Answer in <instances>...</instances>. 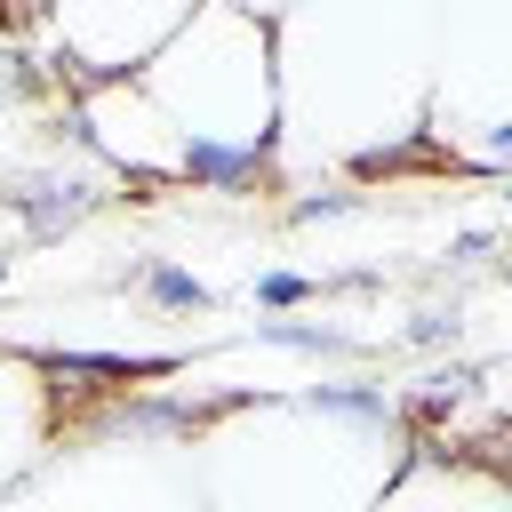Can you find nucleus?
<instances>
[{
  "instance_id": "3",
  "label": "nucleus",
  "mask_w": 512,
  "mask_h": 512,
  "mask_svg": "<svg viewBox=\"0 0 512 512\" xmlns=\"http://www.w3.org/2000/svg\"><path fill=\"white\" fill-rule=\"evenodd\" d=\"M48 400H56L48 368H40L24 344H0V488H16V472H8L16 456H32V448H56Z\"/></svg>"
},
{
  "instance_id": "5",
  "label": "nucleus",
  "mask_w": 512,
  "mask_h": 512,
  "mask_svg": "<svg viewBox=\"0 0 512 512\" xmlns=\"http://www.w3.org/2000/svg\"><path fill=\"white\" fill-rule=\"evenodd\" d=\"M280 176V152L272 144H216V136H192L184 144V184L192 192H256Z\"/></svg>"
},
{
  "instance_id": "11",
  "label": "nucleus",
  "mask_w": 512,
  "mask_h": 512,
  "mask_svg": "<svg viewBox=\"0 0 512 512\" xmlns=\"http://www.w3.org/2000/svg\"><path fill=\"white\" fill-rule=\"evenodd\" d=\"M256 304L264 312H304V304H320V280H304V272H256Z\"/></svg>"
},
{
  "instance_id": "16",
  "label": "nucleus",
  "mask_w": 512,
  "mask_h": 512,
  "mask_svg": "<svg viewBox=\"0 0 512 512\" xmlns=\"http://www.w3.org/2000/svg\"><path fill=\"white\" fill-rule=\"evenodd\" d=\"M504 280H512V264H504Z\"/></svg>"
},
{
  "instance_id": "6",
  "label": "nucleus",
  "mask_w": 512,
  "mask_h": 512,
  "mask_svg": "<svg viewBox=\"0 0 512 512\" xmlns=\"http://www.w3.org/2000/svg\"><path fill=\"white\" fill-rule=\"evenodd\" d=\"M112 288H144L152 312H208V304H216V288H208L200 272L160 264V256H120V264H112Z\"/></svg>"
},
{
  "instance_id": "15",
  "label": "nucleus",
  "mask_w": 512,
  "mask_h": 512,
  "mask_svg": "<svg viewBox=\"0 0 512 512\" xmlns=\"http://www.w3.org/2000/svg\"><path fill=\"white\" fill-rule=\"evenodd\" d=\"M0 288H8V256H0Z\"/></svg>"
},
{
  "instance_id": "1",
  "label": "nucleus",
  "mask_w": 512,
  "mask_h": 512,
  "mask_svg": "<svg viewBox=\"0 0 512 512\" xmlns=\"http://www.w3.org/2000/svg\"><path fill=\"white\" fill-rule=\"evenodd\" d=\"M144 88L168 104L184 144H280V32L248 0H200L144 64Z\"/></svg>"
},
{
  "instance_id": "10",
  "label": "nucleus",
  "mask_w": 512,
  "mask_h": 512,
  "mask_svg": "<svg viewBox=\"0 0 512 512\" xmlns=\"http://www.w3.org/2000/svg\"><path fill=\"white\" fill-rule=\"evenodd\" d=\"M336 216H360V192H344V184H312V192L288 200V224H336Z\"/></svg>"
},
{
  "instance_id": "12",
  "label": "nucleus",
  "mask_w": 512,
  "mask_h": 512,
  "mask_svg": "<svg viewBox=\"0 0 512 512\" xmlns=\"http://www.w3.org/2000/svg\"><path fill=\"white\" fill-rule=\"evenodd\" d=\"M488 248H496V232H488V224H464V232H456V240L440 248V264H448V272H472V264H480Z\"/></svg>"
},
{
  "instance_id": "8",
  "label": "nucleus",
  "mask_w": 512,
  "mask_h": 512,
  "mask_svg": "<svg viewBox=\"0 0 512 512\" xmlns=\"http://www.w3.org/2000/svg\"><path fill=\"white\" fill-rule=\"evenodd\" d=\"M480 384H488V368H480V360H440V368H424V376L400 392V408H408V424L440 432V424H448V416H456Z\"/></svg>"
},
{
  "instance_id": "4",
  "label": "nucleus",
  "mask_w": 512,
  "mask_h": 512,
  "mask_svg": "<svg viewBox=\"0 0 512 512\" xmlns=\"http://www.w3.org/2000/svg\"><path fill=\"white\" fill-rule=\"evenodd\" d=\"M296 400H304L320 424H352V432H376V440H408V408H400V392H384L376 376H320V384H296Z\"/></svg>"
},
{
  "instance_id": "2",
  "label": "nucleus",
  "mask_w": 512,
  "mask_h": 512,
  "mask_svg": "<svg viewBox=\"0 0 512 512\" xmlns=\"http://www.w3.org/2000/svg\"><path fill=\"white\" fill-rule=\"evenodd\" d=\"M112 184H120L112 168H32V176H8L0 184V208L24 224V240H64L104 200H120Z\"/></svg>"
},
{
  "instance_id": "7",
  "label": "nucleus",
  "mask_w": 512,
  "mask_h": 512,
  "mask_svg": "<svg viewBox=\"0 0 512 512\" xmlns=\"http://www.w3.org/2000/svg\"><path fill=\"white\" fill-rule=\"evenodd\" d=\"M248 344H272V352H296V360H352V352H368L352 328H336V320H296V312L248 320Z\"/></svg>"
},
{
  "instance_id": "13",
  "label": "nucleus",
  "mask_w": 512,
  "mask_h": 512,
  "mask_svg": "<svg viewBox=\"0 0 512 512\" xmlns=\"http://www.w3.org/2000/svg\"><path fill=\"white\" fill-rule=\"evenodd\" d=\"M496 200H504V216H512V168H504V176H496Z\"/></svg>"
},
{
  "instance_id": "9",
  "label": "nucleus",
  "mask_w": 512,
  "mask_h": 512,
  "mask_svg": "<svg viewBox=\"0 0 512 512\" xmlns=\"http://www.w3.org/2000/svg\"><path fill=\"white\" fill-rule=\"evenodd\" d=\"M400 344H416V352H448V344H464V304L448 296V304H416L408 320H400Z\"/></svg>"
},
{
  "instance_id": "14",
  "label": "nucleus",
  "mask_w": 512,
  "mask_h": 512,
  "mask_svg": "<svg viewBox=\"0 0 512 512\" xmlns=\"http://www.w3.org/2000/svg\"><path fill=\"white\" fill-rule=\"evenodd\" d=\"M248 8H264V16H280V8H296V0H248Z\"/></svg>"
}]
</instances>
